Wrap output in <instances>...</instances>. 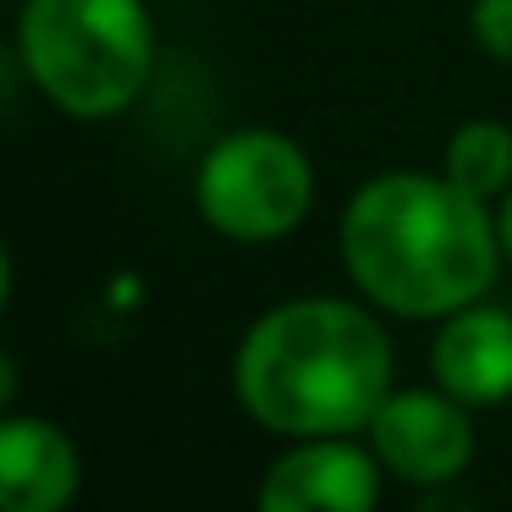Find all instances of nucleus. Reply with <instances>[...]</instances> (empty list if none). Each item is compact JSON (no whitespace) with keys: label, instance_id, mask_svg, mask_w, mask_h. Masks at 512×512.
Masks as SVG:
<instances>
[{"label":"nucleus","instance_id":"nucleus-11","mask_svg":"<svg viewBox=\"0 0 512 512\" xmlns=\"http://www.w3.org/2000/svg\"><path fill=\"white\" fill-rule=\"evenodd\" d=\"M419 512H474V507L457 496H430V501H419Z\"/></svg>","mask_w":512,"mask_h":512},{"label":"nucleus","instance_id":"nucleus-1","mask_svg":"<svg viewBox=\"0 0 512 512\" xmlns=\"http://www.w3.org/2000/svg\"><path fill=\"white\" fill-rule=\"evenodd\" d=\"M501 232L485 199L452 177L391 171L358 188L342 215V259L353 281L391 314H457L496 281Z\"/></svg>","mask_w":512,"mask_h":512},{"label":"nucleus","instance_id":"nucleus-4","mask_svg":"<svg viewBox=\"0 0 512 512\" xmlns=\"http://www.w3.org/2000/svg\"><path fill=\"white\" fill-rule=\"evenodd\" d=\"M314 171L292 138L248 127L204 155L199 166V210L215 232L237 243H270L287 237L309 215Z\"/></svg>","mask_w":512,"mask_h":512},{"label":"nucleus","instance_id":"nucleus-6","mask_svg":"<svg viewBox=\"0 0 512 512\" xmlns=\"http://www.w3.org/2000/svg\"><path fill=\"white\" fill-rule=\"evenodd\" d=\"M375 496V457L347 441H309L265 474L259 512H375Z\"/></svg>","mask_w":512,"mask_h":512},{"label":"nucleus","instance_id":"nucleus-7","mask_svg":"<svg viewBox=\"0 0 512 512\" xmlns=\"http://www.w3.org/2000/svg\"><path fill=\"white\" fill-rule=\"evenodd\" d=\"M435 380L468 408L512 397V314L501 309H457L435 336Z\"/></svg>","mask_w":512,"mask_h":512},{"label":"nucleus","instance_id":"nucleus-2","mask_svg":"<svg viewBox=\"0 0 512 512\" xmlns=\"http://www.w3.org/2000/svg\"><path fill=\"white\" fill-rule=\"evenodd\" d=\"M237 397L265 430L347 435L391 397V342L353 303H281L243 336Z\"/></svg>","mask_w":512,"mask_h":512},{"label":"nucleus","instance_id":"nucleus-9","mask_svg":"<svg viewBox=\"0 0 512 512\" xmlns=\"http://www.w3.org/2000/svg\"><path fill=\"white\" fill-rule=\"evenodd\" d=\"M446 177L474 199H490L512 182V133L501 122H468L446 144Z\"/></svg>","mask_w":512,"mask_h":512},{"label":"nucleus","instance_id":"nucleus-12","mask_svg":"<svg viewBox=\"0 0 512 512\" xmlns=\"http://www.w3.org/2000/svg\"><path fill=\"white\" fill-rule=\"evenodd\" d=\"M496 232H501V248H507V259H512V193H507V204H501V215H496Z\"/></svg>","mask_w":512,"mask_h":512},{"label":"nucleus","instance_id":"nucleus-5","mask_svg":"<svg viewBox=\"0 0 512 512\" xmlns=\"http://www.w3.org/2000/svg\"><path fill=\"white\" fill-rule=\"evenodd\" d=\"M375 457L408 485H446L474 452V424L452 391H397L369 419Z\"/></svg>","mask_w":512,"mask_h":512},{"label":"nucleus","instance_id":"nucleus-10","mask_svg":"<svg viewBox=\"0 0 512 512\" xmlns=\"http://www.w3.org/2000/svg\"><path fill=\"white\" fill-rule=\"evenodd\" d=\"M474 39L512 67V0H474Z\"/></svg>","mask_w":512,"mask_h":512},{"label":"nucleus","instance_id":"nucleus-3","mask_svg":"<svg viewBox=\"0 0 512 512\" xmlns=\"http://www.w3.org/2000/svg\"><path fill=\"white\" fill-rule=\"evenodd\" d=\"M23 61L67 116H116L144 94L155 34L144 0H28Z\"/></svg>","mask_w":512,"mask_h":512},{"label":"nucleus","instance_id":"nucleus-8","mask_svg":"<svg viewBox=\"0 0 512 512\" xmlns=\"http://www.w3.org/2000/svg\"><path fill=\"white\" fill-rule=\"evenodd\" d=\"M78 496V452L45 419L0 430V512H61Z\"/></svg>","mask_w":512,"mask_h":512}]
</instances>
